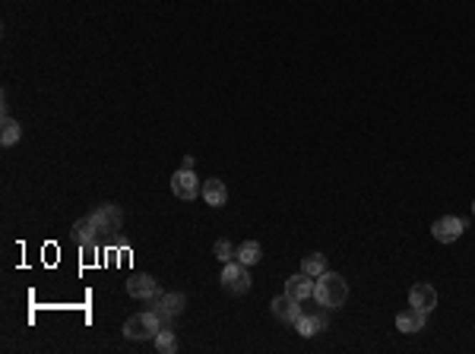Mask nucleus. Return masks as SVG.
<instances>
[{"label": "nucleus", "instance_id": "f8f14e48", "mask_svg": "<svg viewBox=\"0 0 475 354\" xmlns=\"http://www.w3.org/2000/svg\"><path fill=\"white\" fill-rule=\"evenodd\" d=\"M425 320H428L425 310L409 307V310H403V313L396 316V329H399V332H406V335H412V332L425 329Z\"/></svg>", "mask_w": 475, "mask_h": 354}, {"label": "nucleus", "instance_id": "39448f33", "mask_svg": "<svg viewBox=\"0 0 475 354\" xmlns=\"http://www.w3.org/2000/svg\"><path fill=\"white\" fill-rule=\"evenodd\" d=\"M127 294L136 300H152L162 294V288H159V282L152 275H146V272H136V275L127 278Z\"/></svg>", "mask_w": 475, "mask_h": 354}, {"label": "nucleus", "instance_id": "aec40b11", "mask_svg": "<svg viewBox=\"0 0 475 354\" xmlns=\"http://www.w3.org/2000/svg\"><path fill=\"white\" fill-rule=\"evenodd\" d=\"M213 253H216L219 263H231V260H235V247H231V241H225V238H219L213 243Z\"/></svg>", "mask_w": 475, "mask_h": 354}, {"label": "nucleus", "instance_id": "9d476101", "mask_svg": "<svg viewBox=\"0 0 475 354\" xmlns=\"http://www.w3.org/2000/svg\"><path fill=\"white\" fill-rule=\"evenodd\" d=\"M92 218H95V225H99V231H118V228L124 225V212L111 203L99 206V209L92 212Z\"/></svg>", "mask_w": 475, "mask_h": 354}, {"label": "nucleus", "instance_id": "412c9836", "mask_svg": "<svg viewBox=\"0 0 475 354\" xmlns=\"http://www.w3.org/2000/svg\"><path fill=\"white\" fill-rule=\"evenodd\" d=\"M472 209H475V203H472Z\"/></svg>", "mask_w": 475, "mask_h": 354}, {"label": "nucleus", "instance_id": "f3484780", "mask_svg": "<svg viewBox=\"0 0 475 354\" xmlns=\"http://www.w3.org/2000/svg\"><path fill=\"white\" fill-rule=\"evenodd\" d=\"M152 342H156V351L159 354H174V351H178V338H174V332L171 329H159V335L156 338H152Z\"/></svg>", "mask_w": 475, "mask_h": 354}, {"label": "nucleus", "instance_id": "0eeeda50", "mask_svg": "<svg viewBox=\"0 0 475 354\" xmlns=\"http://www.w3.org/2000/svg\"><path fill=\"white\" fill-rule=\"evenodd\" d=\"M152 300H156L152 310L162 316V323L181 316V313H184V307H187V298H184V294H178V291H174V294H159V298H152Z\"/></svg>", "mask_w": 475, "mask_h": 354}, {"label": "nucleus", "instance_id": "423d86ee", "mask_svg": "<svg viewBox=\"0 0 475 354\" xmlns=\"http://www.w3.org/2000/svg\"><path fill=\"white\" fill-rule=\"evenodd\" d=\"M463 231H466V221L456 218V216H444V218H437L434 225H431V234H434V241H441V243L459 241V238H463Z\"/></svg>", "mask_w": 475, "mask_h": 354}, {"label": "nucleus", "instance_id": "4468645a", "mask_svg": "<svg viewBox=\"0 0 475 354\" xmlns=\"http://www.w3.org/2000/svg\"><path fill=\"white\" fill-rule=\"evenodd\" d=\"M99 225H95V218L92 216H86V218H79L76 225H73V238H76L79 243H95V238H99Z\"/></svg>", "mask_w": 475, "mask_h": 354}, {"label": "nucleus", "instance_id": "f03ea898", "mask_svg": "<svg viewBox=\"0 0 475 354\" xmlns=\"http://www.w3.org/2000/svg\"><path fill=\"white\" fill-rule=\"evenodd\" d=\"M162 316L156 313V310H146V313H134L127 323H124V338H130V342H149V338L159 335V329H162Z\"/></svg>", "mask_w": 475, "mask_h": 354}, {"label": "nucleus", "instance_id": "a211bd4d", "mask_svg": "<svg viewBox=\"0 0 475 354\" xmlns=\"http://www.w3.org/2000/svg\"><path fill=\"white\" fill-rule=\"evenodd\" d=\"M301 272H308V275H324L326 272V256L324 253H308L304 256V263H301Z\"/></svg>", "mask_w": 475, "mask_h": 354}, {"label": "nucleus", "instance_id": "9b49d317", "mask_svg": "<svg viewBox=\"0 0 475 354\" xmlns=\"http://www.w3.org/2000/svg\"><path fill=\"white\" fill-rule=\"evenodd\" d=\"M409 304L419 307V310H425V313H431V310L437 307V288L434 285H425V282L412 285V291H409Z\"/></svg>", "mask_w": 475, "mask_h": 354}, {"label": "nucleus", "instance_id": "1a4fd4ad", "mask_svg": "<svg viewBox=\"0 0 475 354\" xmlns=\"http://www.w3.org/2000/svg\"><path fill=\"white\" fill-rule=\"evenodd\" d=\"M314 285H317V278L308 275V272H301V275L285 278V294L295 298V300H308V298H314Z\"/></svg>", "mask_w": 475, "mask_h": 354}, {"label": "nucleus", "instance_id": "7ed1b4c3", "mask_svg": "<svg viewBox=\"0 0 475 354\" xmlns=\"http://www.w3.org/2000/svg\"><path fill=\"white\" fill-rule=\"evenodd\" d=\"M219 282H222L225 291H231V294H244V291H251V272H247V266H244V263L231 260V263H225V266H222V275H219Z\"/></svg>", "mask_w": 475, "mask_h": 354}, {"label": "nucleus", "instance_id": "20e7f679", "mask_svg": "<svg viewBox=\"0 0 475 354\" xmlns=\"http://www.w3.org/2000/svg\"><path fill=\"white\" fill-rule=\"evenodd\" d=\"M203 190V183L196 181L194 168H181V171L171 174V193L178 199H196V193Z\"/></svg>", "mask_w": 475, "mask_h": 354}, {"label": "nucleus", "instance_id": "dca6fc26", "mask_svg": "<svg viewBox=\"0 0 475 354\" xmlns=\"http://www.w3.org/2000/svg\"><path fill=\"white\" fill-rule=\"evenodd\" d=\"M235 260H238V263H244V266L260 263V260H263L260 243H257V241H244V243H241V247L235 250Z\"/></svg>", "mask_w": 475, "mask_h": 354}, {"label": "nucleus", "instance_id": "6ab92c4d", "mask_svg": "<svg viewBox=\"0 0 475 354\" xmlns=\"http://www.w3.org/2000/svg\"><path fill=\"white\" fill-rule=\"evenodd\" d=\"M295 329H298V335L311 338V335H317V332L324 329V320H320V316H301V320L295 323Z\"/></svg>", "mask_w": 475, "mask_h": 354}, {"label": "nucleus", "instance_id": "ddd939ff", "mask_svg": "<svg viewBox=\"0 0 475 354\" xmlns=\"http://www.w3.org/2000/svg\"><path fill=\"white\" fill-rule=\"evenodd\" d=\"M200 196H203V203L213 206V209H219V206L229 203V190H225V183H222V181H216V177H213V181L203 183Z\"/></svg>", "mask_w": 475, "mask_h": 354}, {"label": "nucleus", "instance_id": "6e6552de", "mask_svg": "<svg viewBox=\"0 0 475 354\" xmlns=\"http://www.w3.org/2000/svg\"><path fill=\"white\" fill-rule=\"evenodd\" d=\"M269 310H273V316H276V320L291 323V326H295V323L304 316V313H301V300L289 298V294H282V298H273V304H269Z\"/></svg>", "mask_w": 475, "mask_h": 354}, {"label": "nucleus", "instance_id": "f257e3e1", "mask_svg": "<svg viewBox=\"0 0 475 354\" xmlns=\"http://www.w3.org/2000/svg\"><path fill=\"white\" fill-rule=\"evenodd\" d=\"M314 298H317V304L324 307H342L349 300V285L342 275H336V272H324V275H317V285H314Z\"/></svg>", "mask_w": 475, "mask_h": 354}, {"label": "nucleus", "instance_id": "2eb2a0df", "mask_svg": "<svg viewBox=\"0 0 475 354\" xmlns=\"http://www.w3.org/2000/svg\"><path fill=\"white\" fill-rule=\"evenodd\" d=\"M19 136H23V127H19V121H13L10 114L0 117V146L19 143Z\"/></svg>", "mask_w": 475, "mask_h": 354}]
</instances>
